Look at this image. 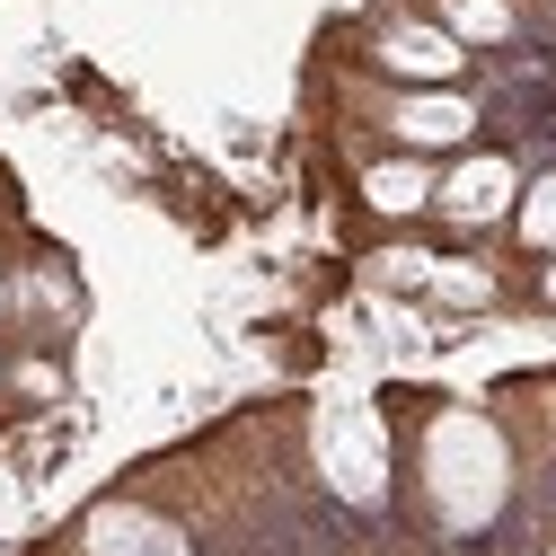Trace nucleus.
I'll list each match as a JSON object with an SVG mask.
<instances>
[{
    "instance_id": "f257e3e1",
    "label": "nucleus",
    "mask_w": 556,
    "mask_h": 556,
    "mask_svg": "<svg viewBox=\"0 0 556 556\" xmlns=\"http://www.w3.org/2000/svg\"><path fill=\"white\" fill-rule=\"evenodd\" d=\"M425 495H433L442 530H485L504 513L513 451H504V433L485 425V415H468V406L433 415V433H425Z\"/></svg>"
},
{
    "instance_id": "6e6552de",
    "label": "nucleus",
    "mask_w": 556,
    "mask_h": 556,
    "mask_svg": "<svg viewBox=\"0 0 556 556\" xmlns=\"http://www.w3.org/2000/svg\"><path fill=\"white\" fill-rule=\"evenodd\" d=\"M451 36H468V45H495V36H513V10L504 0H451Z\"/></svg>"
},
{
    "instance_id": "423d86ee",
    "label": "nucleus",
    "mask_w": 556,
    "mask_h": 556,
    "mask_svg": "<svg viewBox=\"0 0 556 556\" xmlns=\"http://www.w3.org/2000/svg\"><path fill=\"white\" fill-rule=\"evenodd\" d=\"M389 62H397V72H459V36L397 27V36H389Z\"/></svg>"
},
{
    "instance_id": "9d476101",
    "label": "nucleus",
    "mask_w": 556,
    "mask_h": 556,
    "mask_svg": "<svg viewBox=\"0 0 556 556\" xmlns=\"http://www.w3.org/2000/svg\"><path fill=\"white\" fill-rule=\"evenodd\" d=\"M0 301H10V283H0Z\"/></svg>"
},
{
    "instance_id": "1a4fd4ad",
    "label": "nucleus",
    "mask_w": 556,
    "mask_h": 556,
    "mask_svg": "<svg viewBox=\"0 0 556 556\" xmlns=\"http://www.w3.org/2000/svg\"><path fill=\"white\" fill-rule=\"evenodd\" d=\"M521 239H530V248H556V177H539V186L521 194Z\"/></svg>"
},
{
    "instance_id": "20e7f679",
    "label": "nucleus",
    "mask_w": 556,
    "mask_h": 556,
    "mask_svg": "<svg viewBox=\"0 0 556 556\" xmlns=\"http://www.w3.org/2000/svg\"><path fill=\"white\" fill-rule=\"evenodd\" d=\"M442 213L451 222H495L513 213V160H459L442 177Z\"/></svg>"
},
{
    "instance_id": "7ed1b4c3",
    "label": "nucleus",
    "mask_w": 556,
    "mask_h": 556,
    "mask_svg": "<svg viewBox=\"0 0 556 556\" xmlns=\"http://www.w3.org/2000/svg\"><path fill=\"white\" fill-rule=\"evenodd\" d=\"M80 547H89V556H194L186 530L160 521V513H142V504H106V513H89Z\"/></svg>"
},
{
    "instance_id": "0eeeda50",
    "label": "nucleus",
    "mask_w": 556,
    "mask_h": 556,
    "mask_svg": "<svg viewBox=\"0 0 556 556\" xmlns=\"http://www.w3.org/2000/svg\"><path fill=\"white\" fill-rule=\"evenodd\" d=\"M425 194H433V177L415 168V160H389V168H371V203H380V213H415Z\"/></svg>"
},
{
    "instance_id": "f03ea898",
    "label": "nucleus",
    "mask_w": 556,
    "mask_h": 556,
    "mask_svg": "<svg viewBox=\"0 0 556 556\" xmlns=\"http://www.w3.org/2000/svg\"><path fill=\"white\" fill-rule=\"evenodd\" d=\"M318 477L344 504H380L389 495V433H380V415L363 397L318 406Z\"/></svg>"
},
{
    "instance_id": "39448f33",
    "label": "nucleus",
    "mask_w": 556,
    "mask_h": 556,
    "mask_svg": "<svg viewBox=\"0 0 556 556\" xmlns=\"http://www.w3.org/2000/svg\"><path fill=\"white\" fill-rule=\"evenodd\" d=\"M389 124L406 132V142H468V124H477V106L442 89V98H406V106H397Z\"/></svg>"
}]
</instances>
